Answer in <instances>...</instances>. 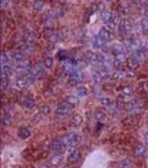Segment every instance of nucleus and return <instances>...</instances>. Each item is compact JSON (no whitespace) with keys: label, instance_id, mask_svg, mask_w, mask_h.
Listing matches in <instances>:
<instances>
[{"label":"nucleus","instance_id":"1","mask_svg":"<svg viewBox=\"0 0 148 168\" xmlns=\"http://www.w3.org/2000/svg\"><path fill=\"white\" fill-rule=\"evenodd\" d=\"M80 142H82V136L77 132L68 133L64 139V143H67L68 146H72V147H77L78 144H80Z\"/></svg>","mask_w":148,"mask_h":168},{"label":"nucleus","instance_id":"2","mask_svg":"<svg viewBox=\"0 0 148 168\" xmlns=\"http://www.w3.org/2000/svg\"><path fill=\"white\" fill-rule=\"evenodd\" d=\"M73 107H74V106L69 104L68 102H65V103H61V104H58V107L55 108V114H56V116H61V117L67 116L69 112H72Z\"/></svg>","mask_w":148,"mask_h":168},{"label":"nucleus","instance_id":"3","mask_svg":"<svg viewBox=\"0 0 148 168\" xmlns=\"http://www.w3.org/2000/svg\"><path fill=\"white\" fill-rule=\"evenodd\" d=\"M99 37H101L105 43H108V42L113 40V38H114L113 30H112L110 28H108V26H103V28H101V30H99Z\"/></svg>","mask_w":148,"mask_h":168},{"label":"nucleus","instance_id":"4","mask_svg":"<svg viewBox=\"0 0 148 168\" xmlns=\"http://www.w3.org/2000/svg\"><path fill=\"white\" fill-rule=\"evenodd\" d=\"M68 78H69V83L73 84V85H75V84H79V83L83 82L84 75H83V73H82L80 70L75 69L74 72H72V73L68 75Z\"/></svg>","mask_w":148,"mask_h":168},{"label":"nucleus","instance_id":"5","mask_svg":"<svg viewBox=\"0 0 148 168\" xmlns=\"http://www.w3.org/2000/svg\"><path fill=\"white\" fill-rule=\"evenodd\" d=\"M133 29V21L131 19H123L119 24V31L121 34H129Z\"/></svg>","mask_w":148,"mask_h":168},{"label":"nucleus","instance_id":"6","mask_svg":"<svg viewBox=\"0 0 148 168\" xmlns=\"http://www.w3.org/2000/svg\"><path fill=\"white\" fill-rule=\"evenodd\" d=\"M32 84V82L29 80L25 75L24 77H20V78H18L16 80H15V87L16 88H19V89H26L29 85Z\"/></svg>","mask_w":148,"mask_h":168},{"label":"nucleus","instance_id":"7","mask_svg":"<svg viewBox=\"0 0 148 168\" xmlns=\"http://www.w3.org/2000/svg\"><path fill=\"white\" fill-rule=\"evenodd\" d=\"M34 73H35L37 79H44V77H45V66H44L43 63H38L34 66Z\"/></svg>","mask_w":148,"mask_h":168},{"label":"nucleus","instance_id":"8","mask_svg":"<svg viewBox=\"0 0 148 168\" xmlns=\"http://www.w3.org/2000/svg\"><path fill=\"white\" fill-rule=\"evenodd\" d=\"M20 104H21L24 108H26V109H32V108H34V106H35V100H34L32 97H24V98L20 100Z\"/></svg>","mask_w":148,"mask_h":168},{"label":"nucleus","instance_id":"9","mask_svg":"<svg viewBox=\"0 0 148 168\" xmlns=\"http://www.w3.org/2000/svg\"><path fill=\"white\" fill-rule=\"evenodd\" d=\"M104 44H105V42L99 37V34H98V35H94V37L92 38V45H93V49L99 50V49H102V48L104 47Z\"/></svg>","mask_w":148,"mask_h":168},{"label":"nucleus","instance_id":"10","mask_svg":"<svg viewBox=\"0 0 148 168\" xmlns=\"http://www.w3.org/2000/svg\"><path fill=\"white\" fill-rule=\"evenodd\" d=\"M64 148H65V144H64L61 139H54V141L52 142V149H53L54 152H56V153L63 152Z\"/></svg>","mask_w":148,"mask_h":168},{"label":"nucleus","instance_id":"11","mask_svg":"<svg viewBox=\"0 0 148 168\" xmlns=\"http://www.w3.org/2000/svg\"><path fill=\"white\" fill-rule=\"evenodd\" d=\"M79 159H80V151H79V149L72 151L70 154L68 156V163H69V164H75Z\"/></svg>","mask_w":148,"mask_h":168},{"label":"nucleus","instance_id":"12","mask_svg":"<svg viewBox=\"0 0 148 168\" xmlns=\"http://www.w3.org/2000/svg\"><path fill=\"white\" fill-rule=\"evenodd\" d=\"M102 77H109L112 73H110V65L103 63V64H99V70H98Z\"/></svg>","mask_w":148,"mask_h":168},{"label":"nucleus","instance_id":"13","mask_svg":"<svg viewBox=\"0 0 148 168\" xmlns=\"http://www.w3.org/2000/svg\"><path fill=\"white\" fill-rule=\"evenodd\" d=\"M127 63H128V66H129L131 69H134V68H137V66H139L141 59H139V58H137L136 55H132V57H129V58H128Z\"/></svg>","mask_w":148,"mask_h":168},{"label":"nucleus","instance_id":"14","mask_svg":"<svg viewBox=\"0 0 148 168\" xmlns=\"http://www.w3.org/2000/svg\"><path fill=\"white\" fill-rule=\"evenodd\" d=\"M10 57H11V59L14 61H23L26 58V55L23 52H11L10 53Z\"/></svg>","mask_w":148,"mask_h":168},{"label":"nucleus","instance_id":"15","mask_svg":"<svg viewBox=\"0 0 148 168\" xmlns=\"http://www.w3.org/2000/svg\"><path fill=\"white\" fill-rule=\"evenodd\" d=\"M83 123V117L80 116V114H73L72 116V118H70V124L73 125V127H79L80 124Z\"/></svg>","mask_w":148,"mask_h":168},{"label":"nucleus","instance_id":"16","mask_svg":"<svg viewBox=\"0 0 148 168\" xmlns=\"http://www.w3.org/2000/svg\"><path fill=\"white\" fill-rule=\"evenodd\" d=\"M37 42V35H35V33H26L25 34V44L28 45H32Z\"/></svg>","mask_w":148,"mask_h":168},{"label":"nucleus","instance_id":"17","mask_svg":"<svg viewBox=\"0 0 148 168\" xmlns=\"http://www.w3.org/2000/svg\"><path fill=\"white\" fill-rule=\"evenodd\" d=\"M101 19L104 24H109V23H113V18H112V13L109 11H102L101 13Z\"/></svg>","mask_w":148,"mask_h":168},{"label":"nucleus","instance_id":"18","mask_svg":"<svg viewBox=\"0 0 148 168\" xmlns=\"http://www.w3.org/2000/svg\"><path fill=\"white\" fill-rule=\"evenodd\" d=\"M110 52H112V54L118 55V54H121V53L126 52V49H124V45H123V44H114V45L112 47Z\"/></svg>","mask_w":148,"mask_h":168},{"label":"nucleus","instance_id":"19","mask_svg":"<svg viewBox=\"0 0 148 168\" xmlns=\"http://www.w3.org/2000/svg\"><path fill=\"white\" fill-rule=\"evenodd\" d=\"M18 134H19V137H20V138L26 139V138L30 137V130H29L28 128H25V127H21V128L18 130Z\"/></svg>","mask_w":148,"mask_h":168},{"label":"nucleus","instance_id":"20","mask_svg":"<svg viewBox=\"0 0 148 168\" xmlns=\"http://www.w3.org/2000/svg\"><path fill=\"white\" fill-rule=\"evenodd\" d=\"M133 153L136 156H143L146 153V146L144 144H136V147L133 148Z\"/></svg>","mask_w":148,"mask_h":168},{"label":"nucleus","instance_id":"21","mask_svg":"<svg viewBox=\"0 0 148 168\" xmlns=\"http://www.w3.org/2000/svg\"><path fill=\"white\" fill-rule=\"evenodd\" d=\"M94 117H96V119H97V120H99V122H103V120L107 118V113H105L103 109H97V111H96V114H94Z\"/></svg>","mask_w":148,"mask_h":168},{"label":"nucleus","instance_id":"22","mask_svg":"<svg viewBox=\"0 0 148 168\" xmlns=\"http://www.w3.org/2000/svg\"><path fill=\"white\" fill-rule=\"evenodd\" d=\"M11 75V68L9 65H3L2 66V78H9Z\"/></svg>","mask_w":148,"mask_h":168},{"label":"nucleus","instance_id":"23","mask_svg":"<svg viewBox=\"0 0 148 168\" xmlns=\"http://www.w3.org/2000/svg\"><path fill=\"white\" fill-rule=\"evenodd\" d=\"M63 162V156L62 154H54L53 157H52V159H50V163L52 164H54V166H58V164H61Z\"/></svg>","mask_w":148,"mask_h":168},{"label":"nucleus","instance_id":"24","mask_svg":"<svg viewBox=\"0 0 148 168\" xmlns=\"http://www.w3.org/2000/svg\"><path fill=\"white\" fill-rule=\"evenodd\" d=\"M2 123H3V125H10L11 124V117H10L9 113H4L3 112V114H2Z\"/></svg>","mask_w":148,"mask_h":168},{"label":"nucleus","instance_id":"25","mask_svg":"<svg viewBox=\"0 0 148 168\" xmlns=\"http://www.w3.org/2000/svg\"><path fill=\"white\" fill-rule=\"evenodd\" d=\"M141 29H142V33L144 34H148V18H143L141 20Z\"/></svg>","mask_w":148,"mask_h":168},{"label":"nucleus","instance_id":"26","mask_svg":"<svg viewBox=\"0 0 148 168\" xmlns=\"http://www.w3.org/2000/svg\"><path fill=\"white\" fill-rule=\"evenodd\" d=\"M101 104L103 106V107H107V108H110V107H113V100L110 99V98H102L101 99Z\"/></svg>","mask_w":148,"mask_h":168},{"label":"nucleus","instance_id":"27","mask_svg":"<svg viewBox=\"0 0 148 168\" xmlns=\"http://www.w3.org/2000/svg\"><path fill=\"white\" fill-rule=\"evenodd\" d=\"M75 94H77L78 97H85V95L88 94V89H87L85 87H77Z\"/></svg>","mask_w":148,"mask_h":168},{"label":"nucleus","instance_id":"28","mask_svg":"<svg viewBox=\"0 0 148 168\" xmlns=\"http://www.w3.org/2000/svg\"><path fill=\"white\" fill-rule=\"evenodd\" d=\"M53 63H54V60H53V58H52V57H45V58H44V61H43V64H44V66H45V68L50 69L52 66H53Z\"/></svg>","mask_w":148,"mask_h":168},{"label":"nucleus","instance_id":"29","mask_svg":"<svg viewBox=\"0 0 148 168\" xmlns=\"http://www.w3.org/2000/svg\"><path fill=\"white\" fill-rule=\"evenodd\" d=\"M102 78H103V77H102V74H101L99 72H93V73H92V80H93L94 83H97V84L101 83V82H102Z\"/></svg>","mask_w":148,"mask_h":168},{"label":"nucleus","instance_id":"30","mask_svg":"<svg viewBox=\"0 0 148 168\" xmlns=\"http://www.w3.org/2000/svg\"><path fill=\"white\" fill-rule=\"evenodd\" d=\"M65 102H68V103L72 104V106H75V104H78V98L74 97V95H68V97L65 98Z\"/></svg>","mask_w":148,"mask_h":168},{"label":"nucleus","instance_id":"31","mask_svg":"<svg viewBox=\"0 0 148 168\" xmlns=\"http://www.w3.org/2000/svg\"><path fill=\"white\" fill-rule=\"evenodd\" d=\"M43 8H44V3H43V2H35V3L33 4V9L37 10V11H40Z\"/></svg>","mask_w":148,"mask_h":168},{"label":"nucleus","instance_id":"32","mask_svg":"<svg viewBox=\"0 0 148 168\" xmlns=\"http://www.w3.org/2000/svg\"><path fill=\"white\" fill-rule=\"evenodd\" d=\"M3 65H9V57L7 55L5 52L2 53V66Z\"/></svg>","mask_w":148,"mask_h":168},{"label":"nucleus","instance_id":"33","mask_svg":"<svg viewBox=\"0 0 148 168\" xmlns=\"http://www.w3.org/2000/svg\"><path fill=\"white\" fill-rule=\"evenodd\" d=\"M139 88H141V90H142L143 93H148V80L142 82V83L139 84Z\"/></svg>","mask_w":148,"mask_h":168},{"label":"nucleus","instance_id":"34","mask_svg":"<svg viewBox=\"0 0 148 168\" xmlns=\"http://www.w3.org/2000/svg\"><path fill=\"white\" fill-rule=\"evenodd\" d=\"M122 124H123V127H131V125L133 124V119H132V117L126 118V119L122 122Z\"/></svg>","mask_w":148,"mask_h":168},{"label":"nucleus","instance_id":"35","mask_svg":"<svg viewBox=\"0 0 148 168\" xmlns=\"http://www.w3.org/2000/svg\"><path fill=\"white\" fill-rule=\"evenodd\" d=\"M50 112V108L47 106V104H43L42 107H40V113L42 114H48Z\"/></svg>","mask_w":148,"mask_h":168},{"label":"nucleus","instance_id":"36","mask_svg":"<svg viewBox=\"0 0 148 168\" xmlns=\"http://www.w3.org/2000/svg\"><path fill=\"white\" fill-rule=\"evenodd\" d=\"M5 88H8V78H2V89L5 90Z\"/></svg>","mask_w":148,"mask_h":168},{"label":"nucleus","instance_id":"37","mask_svg":"<svg viewBox=\"0 0 148 168\" xmlns=\"http://www.w3.org/2000/svg\"><path fill=\"white\" fill-rule=\"evenodd\" d=\"M124 77H127V78H134V73L131 72V70H126L124 72Z\"/></svg>","mask_w":148,"mask_h":168},{"label":"nucleus","instance_id":"38","mask_svg":"<svg viewBox=\"0 0 148 168\" xmlns=\"http://www.w3.org/2000/svg\"><path fill=\"white\" fill-rule=\"evenodd\" d=\"M122 168H132V167H131V164H129L128 161H123L122 162Z\"/></svg>","mask_w":148,"mask_h":168},{"label":"nucleus","instance_id":"39","mask_svg":"<svg viewBox=\"0 0 148 168\" xmlns=\"http://www.w3.org/2000/svg\"><path fill=\"white\" fill-rule=\"evenodd\" d=\"M144 141L147 142V144H148V133H146V136H144Z\"/></svg>","mask_w":148,"mask_h":168},{"label":"nucleus","instance_id":"40","mask_svg":"<svg viewBox=\"0 0 148 168\" xmlns=\"http://www.w3.org/2000/svg\"><path fill=\"white\" fill-rule=\"evenodd\" d=\"M39 168H50V167H49V166H47V164H43V166H40Z\"/></svg>","mask_w":148,"mask_h":168},{"label":"nucleus","instance_id":"41","mask_svg":"<svg viewBox=\"0 0 148 168\" xmlns=\"http://www.w3.org/2000/svg\"><path fill=\"white\" fill-rule=\"evenodd\" d=\"M64 168H70V167H64Z\"/></svg>","mask_w":148,"mask_h":168}]
</instances>
